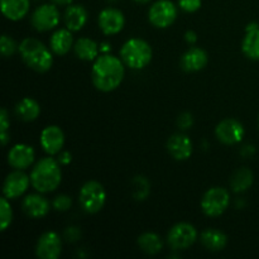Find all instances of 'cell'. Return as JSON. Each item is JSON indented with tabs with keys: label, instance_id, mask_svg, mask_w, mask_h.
I'll list each match as a JSON object with an SVG mask.
<instances>
[{
	"label": "cell",
	"instance_id": "1",
	"mask_svg": "<svg viewBox=\"0 0 259 259\" xmlns=\"http://www.w3.org/2000/svg\"><path fill=\"white\" fill-rule=\"evenodd\" d=\"M124 75V62L110 53H103L94 61L91 80L99 91L110 93L118 89L123 82Z\"/></svg>",
	"mask_w": 259,
	"mask_h": 259
},
{
	"label": "cell",
	"instance_id": "2",
	"mask_svg": "<svg viewBox=\"0 0 259 259\" xmlns=\"http://www.w3.org/2000/svg\"><path fill=\"white\" fill-rule=\"evenodd\" d=\"M61 180H62V172L60 168V162L51 157L40 159L30 174L33 189L40 194L55 191L60 186Z\"/></svg>",
	"mask_w": 259,
	"mask_h": 259
},
{
	"label": "cell",
	"instance_id": "3",
	"mask_svg": "<svg viewBox=\"0 0 259 259\" xmlns=\"http://www.w3.org/2000/svg\"><path fill=\"white\" fill-rule=\"evenodd\" d=\"M19 53L28 67L37 72H47L53 65L51 51L35 38H25L19 45Z\"/></svg>",
	"mask_w": 259,
	"mask_h": 259
},
{
	"label": "cell",
	"instance_id": "4",
	"mask_svg": "<svg viewBox=\"0 0 259 259\" xmlns=\"http://www.w3.org/2000/svg\"><path fill=\"white\" fill-rule=\"evenodd\" d=\"M120 57L124 65L132 70H142L147 67L153 57V51L148 42L141 38H132L123 45Z\"/></svg>",
	"mask_w": 259,
	"mask_h": 259
},
{
	"label": "cell",
	"instance_id": "5",
	"mask_svg": "<svg viewBox=\"0 0 259 259\" xmlns=\"http://www.w3.org/2000/svg\"><path fill=\"white\" fill-rule=\"evenodd\" d=\"M78 200L88 214H96L105 206L106 191L100 182L88 181L81 187Z\"/></svg>",
	"mask_w": 259,
	"mask_h": 259
},
{
	"label": "cell",
	"instance_id": "6",
	"mask_svg": "<svg viewBox=\"0 0 259 259\" xmlns=\"http://www.w3.org/2000/svg\"><path fill=\"white\" fill-rule=\"evenodd\" d=\"M230 205V194L223 187H211L205 192L201 200V209L210 218L220 217Z\"/></svg>",
	"mask_w": 259,
	"mask_h": 259
},
{
	"label": "cell",
	"instance_id": "7",
	"mask_svg": "<svg viewBox=\"0 0 259 259\" xmlns=\"http://www.w3.org/2000/svg\"><path fill=\"white\" fill-rule=\"evenodd\" d=\"M177 7L171 0H158L148 10V19L153 27L164 29L171 27L177 19Z\"/></svg>",
	"mask_w": 259,
	"mask_h": 259
},
{
	"label": "cell",
	"instance_id": "8",
	"mask_svg": "<svg viewBox=\"0 0 259 259\" xmlns=\"http://www.w3.org/2000/svg\"><path fill=\"white\" fill-rule=\"evenodd\" d=\"M197 239V232L189 223H179L174 225L167 235L168 245L174 250H184L192 247Z\"/></svg>",
	"mask_w": 259,
	"mask_h": 259
},
{
	"label": "cell",
	"instance_id": "9",
	"mask_svg": "<svg viewBox=\"0 0 259 259\" xmlns=\"http://www.w3.org/2000/svg\"><path fill=\"white\" fill-rule=\"evenodd\" d=\"M61 20L60 10L56 4H42L33 12L30 23L38 32H48L58 25Z\"/></svg>",
	"mask_w": 259,
	"mask_h": 259
},
{
	"label": "cell",
	"instance_id": "10",
	"mask_svg": "<svg viewBox=\"0 0 259 259\" xmlns=\"http://www.w3.org/2000/svg\"><path fill=\"white\" fill-rule=\"evenodd\" d=\"M215 134L220 143L225 146H234L240 143L244 138V126L237 119L228 118L220 121L215 129Z\"/></svg>",
	"mask_w": 259,
	"mask_h": 259
},
{
	"label": "cell",
	"instance_id": "11",
	"mask_svg": "<svg viewBox=\"0 0 259 259\" xmlns=\"http://www.w3.org/2000/svg\"><path fill=\"white\" fill-rule=\"evenodd\" d=\"M62 252V240L55 232H46L38 239L35 254L40 259H57Z\"/></svg>",
	"mask_w": 259,
	"mask_h": 259
},
{
	"label": "cell",
	"instance_id": "12",
	"mask_svg": "<svg viewBox=\"0 0 259 259\" xmlns=\"http://www.w3.org/2000/svg\"><path fill=\"white\" fill-rule=\"evenodd\" d=\"M99 28L106 35H114L121 32L125 25V17L115 8H106L101 10L98 17Z\"/></svg>",
	"mask_w": 259,
	"mask_h": 259
},
{
	"label": "cell",
	"instance_id": "13",
	"mask_svg": "<svg viewBox=\"0 0 259 259\" xmlns=\"http://www.w3.org/2000/svg\"><path fill=\"white\" fill-rule=\"evenodd\" d=\"M30 182V177L23 172V169H15L10 172L5 179L3 185V194L7 199H18L28 190Z\"/></svg>",
	"mask_w": 259,
	"mask_h": 259
},
{
	"label": "cell",
	"instance_id": "14",
	"mask_svg": "<svg viewBox=\"0 0 259 259\" xmlns=\"http://www.w3.org/2000/svg\"><path fill=\"white\" fill-rule=\"evenodd\" d=\"M39 142L46 153L55 156L62 151L63 144H65V133L60 126L48 125L40 133Z\"/></svg>",
	"mask_w": 259,
	"mask_h": 259
},
{
	"label": "cell",
	"instance_id": "15",
	"mask_svg": "<svg viewBox=\"0 0 259 259\" xmlns=\"http://www.w3.org/2000/svg\"><path fill=\"white\" fill-rule=\"evenodd\" d=\"M35 158V152L33 147L28 144H15L8 152V163L14 169H25L32 166Z\"/></svg>",
	"mask_w": 259,
	"mask_h": 259
},
{
	"label": "cell",
	"instance_id": "16",
	"mask_svg": "<svg viewBox=\"0 0 259 259\" xmlns=\"http://www.w3.org/2000/svg\"><path fill=\"white\" fill-rule=\"evenodd\" d=\"M167 151L176 161H186L192 154V142L186 134L176 133L169 137Z\"/></svg>",
	"mask_w": 259,
	"mask_h": 259
},
{
	"label": "cell",
	"instance_id": "17",
	"mask_svg": "<svg viewBox=\"0 0 259 259\" xmlns=\"http://www.w3.org/2000/svg\"><path fill=\"white\" fill-rule=\"evenodd\" d=\"M39 194L28 195V196L23 200V211H24V214L27 215V217L33 218V219H40V218L46 217V215L50 212L51 209L50 201H48L45 196H42V195Z\"/></svg>",
	"mask_w": 259,
	"mask_h": 259
},
{
	"label": "cell",
	"instance_id": "18",
	"mask_svg": "<svg viewBox=\"0 0 259 259\" xmlns=\"http://www.w3.org/2000/svg\"><path fill=\"white\" fill-rule=\"evenodd\" d=\"M207 61V53L202 48L191 47L182 55L181 66L187 72H197L206 67Z\"/></svg>",
	"mask_w": 259,
	"mask_h": 259
},
{
	"label": "cell",
	"instance_id": "19",
	"mask_svg": "<svg viewBox=\"0 0 259 259\" xmlns=\"http://www.w3.org/2000/svg\"><path fill=\"white\" fill-rule=\"evenodd\" d=\"M242 51L249 60L259 61V24L249 23L245 28V37L242 43Z\"/></svg>",
	"mask_w": 259,
	"mask_h": 259
},
{
	"label": "cell",
	"instance_id": "20",
	"mask_svg": "<svg viewBox=\"0 0 259 259\" xmlns=\"http://www.w3.org/2000/svg\"><path fill=\"white\" fill-rule=\"evenodd\" d=\"M63 20H65L66 28H68L71 32H77L82 29L88 22V10L82 5H67L63 14Z\"/></svg>",
	"mask_w": 259,
	"mask_h": 259
},
{
	"label": "cell",
	"instance_id": "21",
	"mask_svg": "<svg viewBox=\"0 0 259 259\" xmlns=\"http://www.w3.org/2000/svg\"><path fill=\"white\" fill-rule=\"evenodd\" d=\"M0 7L7 19L17 22L28 14L30 0H0Z\"/></svg>",
	"mask_w": 259,
	"mask_h": 259
},
{
	"label": "cell",
	"instance_id": "22",
	"mask_svg": "<svg viewBox=\"0 0 259 259\" xmlns=\"http://www.w3.org/2000/svg\"><path fill=\"white\" fill-rule=\"evenodd\" d=\"M50 46L51 51L58 56H63L70 52L73 46V38L71 30L68 28L56 30L52 37H51Z\"/></svg>",
	"mask_w": 259,
	"mask_h": 259
},
{
	"label": "cell",
	"instance_id": "23",
	"mask_svg": "<svg viewBox=\"0 0 259 259\" xmlns=\"http://www.w3.org/2000/svg\"><path fill=\"white\" fill-rule=\"evenodd\" d=\"M200 240H201L202 245L211 252L223 250L228 244V237L225 235V233L218 229H206L205 232H202Z\"/></svg>",
	"mask_w": 259,
	"mask_h": 259
},
{
	"label": "cell",
	"instance_id": "24",
	"mask_svg": "<svg viewBox=\"0 0 259 259\" xmlns=\"http://www.w3.org/2000/svg\"><path fill=\"white\" fill-rule=\"evenodd\" d=\"M76 56L82 61H95L99 57L100 46L90 38H78L73 46Z\"/></svg>",
	"mask_w": 259,
	"mask_h": 259
},
{
	"label": "cell",
	"instance_id": "25",
	"mask_svg": "<svg viewBox=\"0 0 259 259\" xmlns=\"http://www.w3.org/2000/svg\"><path fill=\"white\" fill-rule=\"evenodd\" d=\"M253 181H254L253 172L247 167H242L233 174L232 179H230V189L237 194L245 192L250 189Z\"/></svg>",
	"mask_w": 259,
	"mask_h": 259
},
{
	"label": "cell",
	"instance_id": "26",
	"mask_svg": "<svg viewBox=\"0 0 259 259\" xmlns=\"http://www.w3.org/2000/svg\"><path fill=\"white\" fill-rule=\"evenodd\" d=\"M15 114L24 121H33L39 116L40 106L34 99L24 98L15 105Z\"/></svg>",
	"mask_w": 259,
	"mask_h": 259
},
{
	"label": "cell",
	"instance_id": "27",
	"mask_svg": "<svg viewBox=\"0 0 259 259\" xmlns=\"http://www.w3.org/2000/svg\"><path fill=\"white\" fill-rule=\"evenodd\" d=\"M138 247L141 248L142 252L147 253L149 255L158 254L163 248V242L161 237L156 233L146 232L138 238Z\"/></svg>",
	"mask_w": 259,
	"mask_h": 259
},
{
	"label": "cell",
	"instance_id": "28",
	"mask_svg": "<svg viewBox=\"0 0 259 259\" xmlns=\"http://www.w3.org/2000/svg\"><path fill=\"white\" fill-rule=\"evenodd\" d=\"M133 196L137 201H143L149 195V182L146 177L137 176L133 180Z\"/></svg>",
	"mask_w": 259,
	"mask_h": 259
},
{
	"label": "cell",
	"instance_id": "29",
	"mask_svg": "<svg viewBox=\"0 0 259 259\" xmlns=\"http://www.w3.org/2000/svg\"><path fill=\"white\" fill-rule=\"evenodd\" d=\"M0 222H2V232H5L10 227L13 222V210L10 206V202L7 197H3L0 200Z\"/></svg>",
	"mask_w": 259,
	"mask_h": 259
},
{
	"label": "cell",
	"instance_id": "30",
	"mask_svg": "<svg viewBox=\"0 0 259 259\" xmlns=\"http://www.w3.org/2000/svg\"><path fill=\"white\" fill-rule=\"evenodd\" d=\"M9 128H10L9 115H8L7 109L3 108L2 111H0V131H2V134H0V141H2V144L4 147L7 146L8 142L10 141Z\"/></svg>",
	"mask_w": 259,
	"mask_h": 259
},
{
	"label": "cell",
	"instance_id": "31",
	"mask_svg": "<svg viewBox=\"0 0 259 259\" xmlns=\"http://www.w3.org/2000/svg\"><path fill=\"white\" fill-rule=\"evenodd\" d=\"M17 50H19V46H17L14 39L7 34L3 35L0 39V52H2L3 57H10L17 52Z\"/></svg>",
	"mask_w": 259,
	"mask_h": 259
},
{
	"label": "cell",
	"instance_id": "32",
	"mask_svg": "<svg viewBox=\"0 0 259 259\" xmlns=\"http://www.w3.org/2000/svg\"><path fill=\"white\" fill-rule=\"evenodd\" d=\"M52 205L56 211H67L72 206V199L68 195H58L57 197H55Z\"/></svg>",
	"mask_w": 259,
	"mask_h": 259
},
{
	"label": "cell",
	"instance_id": "33",
	"mask_svg": "<svg viewBox=\"0 0 259 259\" xmlns=\"http://www.w3.org/2000/svg\"><path fill=\"white\" fill-rule=\"evenodd\" d=\"M202 0H179V7L186 13H195L201 8Z\"/></svg>",
	"mask_w": 259,
	"mask_h": 259
},
{
	"label": "cell",
	"instance_id": "34",
	"mask_svg": "<svg viewBox=\"0 0 259 259\" xmlns=\"http://www.w3.org/2000/svg\"><path fill=\"white\" fill-rule=\"evenodd\" d=\"M177 125L182 131H187V129L191 128L194 125V116L190 113H182L180 114L179 118H177Z\"/></svg>",
	"mask_w": 259,
	"mask_h": 259
},
{
	"label": "cell",
	"instance_id": "35",
	"mask_svg": "<svg viewBox=\"0 0 259 259\" xmlns=\"http://www.w3.org/2000/svg\"><path fill=\"white\" fill-rule=\"evenodd\" d=\"M81 238V230L77 227H68L65 230V239L67 242L75 243Z\"/></svg>",
	"mask_w": 259,
	"mask_h": 259
},
{
	"label": "cell",
	"instance_id": "36",
	"mask_svg": "<svg viewBox=\"0 0 259 259\" xmlns=\"http://www.w3.org/2000/svg\"><path fill=\"white\" fill-rule=\"evenodd\" d=\"M71 161H72V154L70 152H60V154H58V162H60V164H70Z\"/></svg>",
	"mask_w": 259,
	"mask_h": 259
},
{
	"label": "cell",
	"instance_id": "37",
	"mask_svg": "<svg viewBox=\"0 0 259 259\" xmlns=\"http://www.w3.org/2000/svg\"><path fill=\"white\" fill-rule=\"evenodd\" d=\"M185 39L189 45H194L197 40V34L194 32V30H187L186 34H185Z\"/></svg>",
	"mask_w": 259,
	"mask_h": 259
},
{
	"label": "cell",
	"instance_id": "38",
	"mask_svg": "<svg viewBox=\"0 0 259 259\" xmlns=\"http://www.w3.org/2000/svg\"><path fill=\"white\" fill-rule=\"evenodd\" d=\"M254 152H255V149H254V147H253V146H244V147H243V149H242V154L244 157L253 156V154H254Z\"/></svg>",
	"mask_w": 259,
	"mask_h": 259
},
{
	"label": "cell",
	"instance_id": "39",
	"mask_svg": "<svg viewBox=\"0 0 259 259\" xmlns=\"http://www.w3.org/2000/svg\"><path fill=\"white\" fill-rule=\"evenodd\" d=\"M56 5H71L73 0H51Z\"/></svg>",
	"mask_w": 259,
	"mask_h": 259
},
{
	"label": "cell",
	"instance_id": "40",
	"mask_svg": "<svg viewBox=\"0 0 259 259\" xmlns=\"http://www.w3.org/2000/svg\"><path fill=\"white\" fill-rule=\"evenodd\" d=\"M100 51L104 53H108L109 51H110V45H109V43H101Z\"/></svg>",
	"mask_w": 259,
	"mask_h": 259
},
{
	"label": "cell",
	"instance_id": "41",
	"mask_svg": "<svg viewBox=\"0 0 259 259\" xmlns=\"http://www.w3.org/2000/svg\"><path fill=\"white\" fill-rule=\"evenodd\" d=\"M133 2L138 3V4H147V3H149L151 0H133Z\"/></svg>",
	"mask_w": 259,
	"mask_h": 259
},
{
	"label": "cell",
	"instance_id": "42",
	"mask_svg": "<svg viewBox=\"0 0 259 259\" xmlns=\"http://www.w3.org/2000/svg\"><path fill=\"white\" fill-rule=\"evenodd\" d=\"M258 125H259V116H258Z\"/></svg>",
	"mask_w": 259,
	"mask_h": 259
},
{
	"label": "cell",
	"instance_id": "43",
	"mask_svg": "<svg viewBox=\"0 0 259 259\" xmlns=\"http://www.w3.org/2000/svg\"><path fill=\"white\" fill-rule=\"evenodd\" d=\"M111 2H114V0H111Z\"/></svg>",
	"mask_w": 259,
	"mask_h": 259
}]
</instances>
